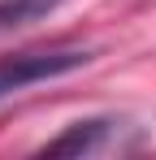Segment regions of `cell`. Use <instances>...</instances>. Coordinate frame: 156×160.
<instances>
[{
    "label": "cell",
    "mask_w": 156,
    "mask_h": 160,
    "mask_svg": "<svg viewBox=\"0 0 156 160\" xmlns=\"http://www.w3.org/2000/svg\"><path fill=\"white\" fill-rule=\"evenodd\" d=\"M91 61L87 48H65V43H52V48H22V52L0 56V100L18 95L26 87H39V82L65 78Z\"/></svg>",
    "instance_id": "obj_1"
},
{
    "label": "cell",
    "mask_w": 156,
    "mask_h": 160,
    "mask_svg": "<svg viewBox=\"0 0 156 160\" xmlns=\"http://www.w3.org/2000/svg\"><path fill=\"white\" fill-rule=\"evenodd\" d=\"M130 126L122 117H87V121H74L65 130L48 138L39 152L44 156H104V152H122V134Z\"/></svg>",
    "instance_id": "obj_2"
},
{
    "label": "cell",
    "mask_w": 156,
    "mask_h": 160,
    "mask_svg": "<svg viewBox=\"0 0 156 160\" xmlns=\"http://www.w3.org/2000/svg\"><path fill=\"white\" fill-rule=\"evenodd\" d=\"M61 4H65V0H0V35H9V30H18V26L39 22V18L56 13Z\"/></svg>",
    "instance_id": "obj_3"
}]
</instances>
